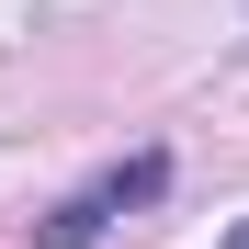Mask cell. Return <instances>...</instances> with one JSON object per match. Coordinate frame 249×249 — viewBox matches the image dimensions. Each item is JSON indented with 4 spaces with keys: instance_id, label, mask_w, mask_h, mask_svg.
Wrapping results in <instances>:
<instances>
[{
    "instance_id": "cell-2",
    "label": "cell",
    "mask_w": 249,
    "mask_h": 249,
    "mask_svg": "<svg viewBox=\"0 0 249 249\" xmlns=\"http://www.w3.org/2000/svg\"><path fill=\"white\" fill-rule=\"evenodd\" d=\"M227 249H249V215H238V227H227Z\"/></svg>"
},
{
    "instance_id": "cell-1",
    "label": "cell",
    "mask_w": 249,
    "mask_h": 249,
    "mask_svg": "<svg viewBox=\"0 0 249 249\" xmlns=\"http://www.w3.org/2000/svg\"><path fill=\"white\" fill-rule=\"evenodd\" d=\"M159 193H170V159L147 147V159H124V170H102L91 193H68L57 215L34 227V249H91V238H102L113 215H124V204H159Z\"/></svg>"
}]
</instances>
